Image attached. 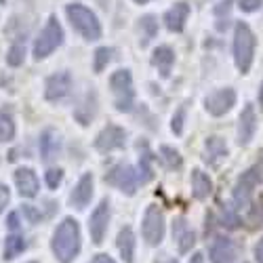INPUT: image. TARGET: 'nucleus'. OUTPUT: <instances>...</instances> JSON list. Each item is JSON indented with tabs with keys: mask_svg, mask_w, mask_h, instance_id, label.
<instances>
[{
	"mask_svg": "<svg viewBox=\"0 0 263 263\" xmlns=\"http://www.w3.org/2000/svg\"><path fill=\"white\" fill-rule=\"evenodd\" d=\"M230 9H232V0H226V3H221V7H217V9H215V13H217V15H221V13H228Z\"/></svg>",
	"mask_w": 263,
	"mask_h": 263,
	"instance_id": "ea45409f",
	"label": "nucleus"
},
{
	"mask_svg": "<svg viewBox=\"0 0 263 263\" xmlns=\"http://www.w3.org/2000/svg\"><path fill=\"white\" fill-rule=\"evenodd\" d=\"M105 183L118 187L126 196H133L137 192V175H135L133 166L118 164V166H114L112 171L105 175Z\"/></svg>",
	"mask_w": 263,
	"mask_h": 263,
	"instance_id": "6e6552de",
	"label": "nucleus"
},
{
	"mask_svg": "<svg viewBox=\"0 0 263 263\" xmlns=\"http://www.w3.org/2000/svg\"><path fill=\"white\" fill-rule=\"evenodd\" d=\"M211 192H213V181H211L209 175L200 168L192 171V194H194V198L204 200L211 196Z\"/></svg>",
	"mask_w": 263,
	"mask_h": 263,
	"instance_id": "6ab92c4d",
	"label": "nucleus"
},
{
	"mask_svg": "<svg viewBox=\"0 0 263 263\" xmlns=\"http://www.w3.org/2000/svg\"><path fill=\"white\" fill-rule=\"evenodd\" d=\"M156 263H177V259H160V261H156Z\"/></svg>",
	"mask_w": 263,
	"mask_h": 263,
	"instance_id": "79ce46f5",
	"label": "nucleus"
},
{
	"mask_svg": "<svg viewBox=\"0 0 263 263\" xmlns=\"http://www.w3.org/2000/svg\"><path fill=\"white\" fill-rule=\"evenodd\" d=\"M15 183H17V190L24 198H34L40 190V181L36 177V173L28 166H21L15 171Z\"/></svg>",
	"mask_w": 263,
	"mask_h": 263,
	"instance_id": "4468645a",
	"label": "nucleus"
},
{
	"mask_svg": "<svg viewBox=\"0 0 263 263\" xmlns=\"http://www.w3.org/2000/svg\"><path fill=\"white\" fill-rule=\"evenodd\" d=\"M124 141H126V133L124 128L116 126V124H107L101 133L97 135L95 139V147L99 152H114V149H120L124 147Z\"/></svg>",
	"mask_w": 263,
	"mask_h": 263,
	"instance_id": "f8f14e48",
	"label": "nucleus"
},
{
	"mask_svg": "<svg viewBox=\"0 0 263 263\" xmlns=\"http://www.w3.org/2000/svg\"><path fill=\"white\" fill-rule=\"evenodd\" d=\"M5 3H7V0H0V5H5Z\"/></svg>",
	"mask_w": 263,
	"mask_h": 263,
	"instance_id": "a18cd8bd",
	"label": "nucleus"
},
{
	"mask_svg": "<svg viewBox=\"0 0 263 263\" xmlns=\"http://www.w3.org/2000/svg\"><path fill=\"white\" fill-rule=\"evenodd\" d=\"M24 211H26V213H28V215H30V219H32V221H36V219H38V213H36V211H34V209H32V206H26V209H24Z\"/></svg>",
	"mask_w": 263,
	"mask_h": 263,
	"instance_id": "a19ab883",
	"label": "nucleus"
},
{
	"mask_svg": "<svg viewBox=\"0 0 263 263\" xmlns=\"http://www.w3.org/2000/svg\"><path fill=\"white\" fill-rule=\"evenodd\" d=\"M259 181H261V168L259 166H251L249 171H245L234 185V202L238 206H247L253 198V192L259 185Z\"/></svg>",
	"mask_w": 263,
	"mask_h": 263,
	"instance_id": "0eeeda50",
	"label": "nucleus"
},
{
	"mask_svg": "<svg viewBox=\"0 0 263 263\" xmlns=\"http://www.w3.org/2000/svg\"><path fill=\"white\" fill-rule=\"evenodd\" d=\"M183 122H185V105H181L177 112L173 116V122H171V128L175 135H181L183 133Z\"/></svg>",
	"mask_w": 263,
	"mask_h": 263,
	"instance_id": "c756f323",
	"label": "nucleus"
},
{
	"mask_svg": "<svg viewBox=\"0 0 263 263\" xmlns=\"http://www.w3.org/2000/svg\"><path fill=\"white\" fill-rule=\"evenodd\" d=\"M112 61V49L109 47H99L93 55V70L95 74H101L105 68H107V63Z\"/></svg>",
	"mask_w": 263,
	"mask_h": 263,
	"instance_id": "a878e982",
	"label": "nucleus"
},
{
	"mask_svg": "<svg viewBox=\"0 0 263 263\" xmlns=\"http://www.w3.org/2000/svg\"><path fill=\"white\" fill-rule=\"evenodd\" d=\"M24 57H26V49L24 45H13L7 53V63L11 65V68H19L21 63H24Z\"/></svg>",
	"mask_w": 263,
	"mask_h": 263,
	"instance_id": "c85d7f7f",
	"label": "nucleus"
},
{
	"mask_svg": "<svg viewBox=\"0 0 263 263\" xmlns=\"http://www.w3.org/2000/svg\"><path fill=\"white\" fill-rule=\"evenodd\" d=\"M30 263H36V261H30Z\"/></svg>",
	"mask_w": 263,
	"mask_h": 263,
	"instance_id": "49530a36",
	"label": "nucleus"
},
{
	"mask_svg": "<svg viewBox=\"0 0 263 263\" xmlns=\"http://www.w3.org/2000/svg\"><path fill=\"white\" fill-rule=\"evenodd\" d=\"M221 226H226L228 230H236L238 226H240V217L234 213V211H230V209H226L223 211V217H221Z\"/></svg>",
	"mask_w": 263,
	"mask_h": 263,
	"instance_id": "473e14b6",
	"label": "nucleus"
},
{
	"mask_svg": "<svg viewBox=\"0 0 263 263\" xmlns=\"http://www.w3.org/2000/svg\"><path fill=\"white\" fill-rule=\"evenodd\" d=\"M7 226H9L11 230H17V228H19V217H17V213H11V215H9Z\"/></svg>",
	"mask_w": 263,
	"mask_h": 263,
	"instance_id": "4c0bfd02",
	"label": "nucleus"
},
{
	"mask_svg": "<svg viewBox=\"0 0 263 263\" xmlns=\"http://www.w3.org/2000/svg\"><path fill=\"white\" fill-rule=\"evenodd\" d=\"M93 263H116L112 257H109V255H95V259H93Z\"/></svg>",
	"mask_w": 263,
	"mask_h": 263,
	"instance_id": "58836bf2",
	"label": "nucleus"
},
{
	"mask_svg": "<svg viewBox=\"0 0 263 263\" xmlns=\"http://www.w3.org/2000/svg\"><path fill=\"white\" fill-rule=\"evenodd\" d=\"M160 154H162V160L166 162L168 168H179L181 162H183L181 156H179V152L173 149V147H168V145H162V147H160Z\"/></svg>",
	"mask_w": 263,
	"mask_h": 263,
	"instance_id": "cd10ccee",
	"label": "nucleus"
},
{
	"mask_svg": "<svg viewBox=\"0 0 263 263\" xmlns=\"http://www.w3.org/2000/svg\"><path fill=\"white\" fill-rule=\"evenodd\" d=\"M236 257V249L230 238H215V242L209 249L211 263H232Z\"/></svg>",
	"mask_w": 263,
	"mask_h": 263,
	"instance_id": "f3484780",
	"label": "nucleus"
},
{
	"mask_svg": "<svg viewBox=\"0 0 263 263\" xmlns=\"http://www.w3.org/2000/svg\"><path fill=\"white\" fill-rule=\"evenodd\" d=\"M139 177H141V181H149L152 177H154V171H152V164H149V156L145 154V156H141V160H139Z\"/></svg>",
	"mask_w": 263,
	"mask_h": 263,
	"instance_id": "2f4dec72",
	"label": "nucleus"
},
{
	"mask_svg": "<svg viewBox=\"0 0 263 263\" xmlns=\"http://www.w3.org/2000/svg\"><path fill=\"white\" fill-rule=\"evenodd\" d=\"M135 3H139V5H145V3H152V0H135Z\"/></svg>",
	"mask_w": 263,
	"mask_h": 263,
	"instance_id": "c03bdc74",
	"label": "nucleus"
},
{
	"mask_svg": "<svg viewBox=\"0 0 263 263\" xmlns=\"http://www.w3.org/2000/svg\"><path fill=\"white\" fill-rule=\"evenodd\" d=\"M255 34L253 30L245 24V21H238L236 24V32H234V59L238 70L242 74H249L251 65H253V57H255Z\"/></svg>",
	"mask_w": 263,
	"mask_h": 263,
	"instance_id": "7ed1b4c3",
	"label": "nucleus"
},
{
	"mask_svg": "<svg viewBox=\"0 0 263 263\" xmlns=\"http://www.w3.org/2000/svg\"><path fill=\"white\" fill-rule=\"evenodd\" d=\"M45 179H47V185H49L51 190H57L59 183L63 181V171H61V168H49L47 175H45Z\"/></svg>",
	"mask_w": 263,
	"mask_h": 263,
	"instance_id": "7c9ffc66",
	"label": "nucleus"
},
{
	"mask_svg": "<svg viewBox=\"0 0 263 263\" xmlns=\"http://www.w3.org/2000/svg\"><path fill=\"white\" fill-rule=\"evenodd\" d=\"M204 149H206V162H211L213 166H217L226 156H228V145L221 137H209L204 141Z\"/></svg>",
	"mask_w": 263,
	"mask_h": 263,
	"instance_id": "4be33fe9",
	"label": "nucleus"
},
{
	"mask_svg": "<svg viewBox=\"0 0 263 263\" xmlns=\"http://www.w3.org/2000/svg\"><path fill=\"white\" fill-rule=\"evenodd\" d=\"M141 232H143V240L149 247H158L164 240V215L156 204H149L145 209Z\"/></svg>",
	"mask_w": 263,
	"mask_h": 263,
	"instance_id": "423d86ee",
	"label": "nucleus"
},
{
	"mask_svg": "<svg viewBox=\"0 0 263 263\" xmlns=\"http://www.w3.org/2000/svg\"><path fill=\"white\" fill-rule=\"evenodd\" d=\"M61 149V141H59V135L55 130H45V133L40 135V154H42V160H53L57 158Z\"/></svg>",
	"mask_w": 263,
	"mask_h": 263,
	"instance_id": "aec40b11",
	"label": "nucleus"
},
{
	"mask_svg": "<svg viewBox=\"0 0 263 263\" xmlns=\"http://www.w3.org/2000/svg\"><path fill=\"white\" fill-rule=\"evenodd\" d=\"M173 238H175V242H177V249H179L181 255L190 253L192 247L196 245V234H194V230L187 226V221H185L183 217H179L177 221L173 223Z\"/></svg>",
	"mask_w": 263,
	"mask_h": 263,
	"instance_id": "dca6fc26",
	"label": "nucleus"
},
{
	"mask_svg": "<svg viewBox=\"0 0 263 263\" xmlns=\"http://www.w3.org/2000/svg\"><path fill=\"white\" fill-rule=\"evenodd\" d=\"M61 45H63V28L57 21V17H49L47 26L42 28V32L38 34V38L34 42V57L45 59Z\"/></svg>",
	"mask_w": 263,
	"mask_h": 263,
	"instance_id": "20e7f679",
	"label": "nucleus"
},
{
	"mask_svg": "<svg viewBox=\"0 0 263 263\" xmlns=\"http://www.w3.org/2000/svg\"><path fill=\"white\" fill-rule=\"evenodd\" d=\"M91 198H93V175L84 173L82 177L78 179L76 187L72 190V194H70V202L76 209H86L89 202H91Z\"/></svg>",
	"mask_w": 263,
	"mask_h": 263,
	"instance_id": "2eb2a0df",
	"label": "nucleus"
},
{
	"mask_svg": "<svg viewBox=\"0 0 263 263\" xmlns=\"http://www.w3.org/2000/svg\"><path fill=\"white\" fill-rule=\"evenodd\" d=\"M65 13H68V19L72 28L84 38V40H99L101 38V24L97 15L84 5L72 3L65 7Z\"/></svg>",
	"mask_w": 263,
	"mask_h": 263,
	"instance_id": "f03ea898",
	"label": "nucleus"
},
{
	"mask_svg": "<svg viewBox=\"0 0 263 263\" xmlns=\"http://www.w3.org/2000/svg\"><path fill=\"white\" fill-rule=\"evenodd\" d=\"M187 17H190V5H187V3H177V5H173V7L166 11V15H164V26H166L171 32H183Z\"/></svg>",
	"mask_w": 263,
	"mask_h": 263,
	"instance_id": "a211bd4d",
	"label": "nucleus"
},
{
	"mask_svg": "<svg viewBox=\"0 0 263 263\" xmlns=\"http://www.w3.org/2000/svg\"><path fill=\"white\" fill-rule=\"evenodd\" d=\"M118 251L124 263H133L135 259V234L128 226L118 232Z\"/></svg>",
	"mask_w": 263,
	"mask_h": 263,
	"instance_id": "412c9836",
	"label": "nucleus"
},
{
	"mask_svg": "<svg viewBox=\"0 0 263 263\" xmlns=\"http://www.w3.org/2000/svg\"><path fill=\"white\" fill-rule=\"evenodd\" d=\"M72 93V76L70 72H57L53 76L47 78V84H45V97L47 101H63L68 99Z\"/></svg>",
	"mask_w": 263,
	"mask_h": 263,
	"instance_id": "1a4fd4ad",
	"label": "nucleus"
},
{
	"mask_svg": "<svg viewBox=\"0 0 263 263\" xmlns=\"http://www.w3.org/2000/svg\"><path fill=\"white\" fill-rule=\"evenodd\" d=\"M141 21V30H145V34H143V42L141 45H147V42L156 36V32H158V26H156V17L154 15H145V17H141L139 19Z\"/></svg>",
	"mask_w": 263,
	"mask_h": 263,
	"instance_id": "bb28decb",
	"label": "nucleus"
},
{
	"mask_svg": "<svg viewBox=\"0 0 263 263\" xmlns=\"http://www.w3.org/2000/svg\"><path fill=\"white\" fill-rule=\"evenodd\" d=\"M236 105V91L234 89H219L215 93H211L204 99V107L211 116H223Z\"/></svg>",
	"mask_w": 263,
	"mask_h": 263,
	"instance_id": "9d476101",
	"label": "nucleus"
},
{
	"mask_svg": "<svg viewBox=\"0 0 263 263\" xmlns=\"http://www.w3.org/2000/svg\"><path fill=\"white\" fill-rule=\"evenodd\" d=\"M152 63L158 68V72L162 76H168L171 70H173V63H175V53L171 47H158L152 55Z\"/></svg>",
	"mask_w": 263,
	"mask_h": 263,
	"instance_id": "5701e85b",
	"label": "nucleus"
},
{
	"mask_svg": "<svg viewBox=\"0 0 263 263\" xmlns=\"http://www.w3.org/2000/svg\"><path fill=\"white\" fill-rule=\"evenodd\" d=\"M238 122H240L238 124V141H240V145H247V143H251V139L255 137V130H257V114L251 103H247L242 107V114H240Z\"/></svg>",
	"mask_w": 263,
	"mask_h": 263,
	"instance_id": "ddd939ff",
	"label": "nucleus"
},
{
	"mask_svg": "<svg viewBox=\"0 0 263 263\" xmlns=\"http://www.w3.org/2000/svg\"><path fill=\"white\" fill-rule=\"evenodd\" d=\"M107 223H109V204L107 200H101L89 219V234L95 245L103 242V238L107 234Z\"/></svg>",
	"mask_w": 263,
	"mask_h": 263,
	"instance_id": "9b49d317",
	"label": "nucleus"
},
{
	"mask_svg": "<svg viewBox=\"0 0 263 263\" xmlns=\"http://www.w3.org/2000/svg\"><path fill=\"white\" fill-rule=\"evenodd\" d=\"M109 89L114 93V103L118 112H128L133 107V76H130L128 70H116L112 76H109Z\"/></svg>",
	"mask_w": 263,
	"mask_h": 263,
	"instance_id": "39448f33",
	"label": "nucleus"
},
{
	"mask_svg": "<svg viewBox=\"0 0 263 263\" xmlns=\"http://www.w3.org/2000/svg\"><path fill=\"white\" fill-rule=\"evenodd\" d=\"M251 221H253V226H263V209H259V206H255V209H253V217H251Z\"/></svg>",
	"mask_w": 263,
	"mask_h": 263,
	"instance_id": "c9c22d12",
	"label": "nucleus"
},
{
	"mask_svg": "<svg viewBox=\"0 0 263 263\" xmlns=\"http://www.w3.org/2000/svg\"><path fill=\"white\" fill-rule=\"evenodd\" d=\"M255 259H257V263H263V238L257 242V247H255Z\"/></svg>",
	"mask_w": 263,
	"mask_h": 263,
	"instance_id": "e433bc0d",
	"label": "nucleus"
},
{
	"mask_svg": "<svg viewBox=\"0 0 263 263\" xmlns=\"http://www.w3.org/2000/svg\"><path fill=\"white\" fill-rule=\"evenodd\" d=\"M15 139V120L9 109H0V143Z\"/></svg>",
	"mask_w": 263,
	"mask_h": 263,
	"instance_id": "b1692460",
	"label": "nucleus"
},
{
	"mask_svg": "<svg viewBox=\"0 0 263 263\" xmlns=\"http://www.w3.org/2000/svg\"><path fill=\"white\" fill-rule=\"evenodd\" d=\"M261 5H263V0H240V9H242L245 13H255V11H259L261 9Z\"/></svg>",
	"mask_w": 263,
	"mask_h": 263,
	"instance_id": "72a5a7b5",
	"label": "nucleus"
},
{
	"mask_svg": "<svg viewBox=\"0 0 263 263\" xmlns=\"http://www.w3.org/2000/svg\"><path fill=\"white\" fill-rule=\"evenodd\" d=\"M9 200H11V192H9V187L0 181V213L5 211V206L9 204Z\"/></svg>",
	"mask_w": 263,
	"mask_h": 263,
	"instance_id": "f704fd0d",
	"label": "nucleus"
},
{
	"mask_svg": "<svg viewBox=\"0 0 263 263\" xmlns=\"http://www.w3.org/2000/svg\"><path fill=\"white\" fill-rule=\"evenodd\" d=\"M24 251H26V240L21 236L13 234V236H9L5 240V261H13L15 257H19Z\"/></svg>",
	"mask_w": 263,
	"mask_h": 263,
	"instance_id": "393cba45",
	"label": "nucleus"
},
{
	"mask_svg": "<svg viewBox=\"0 0 263 263\" xmlns=\"http://www.w3.org/2000/svg\"><path fill=\"white\" fill-rule=\"evenodd\" d=\"M259 101H261V105H263V84H261V89H259Z\"/></svg>",
	"mask_w": 263,
	"mask_h": 263,
	"instance_id": "37998d69",
	"label": "nucleus"
},
{
	"mask_svg": "<svg viewBox=\"0 0 263 263\" xmlns=\"http://www.w3.org/2000/svg\"><path fill=\"white\" fill-rule=\"evenodd\" d=\"M53 255L59 263H72L80 253V226L76 219L65 217L53 232L51 240Z\"/></svg>",
	"mask_w": 263,
	"mask_h": 263,
	"instance_id": "f257e3e1",
	"label": "nucleus"
}]
</instances>
